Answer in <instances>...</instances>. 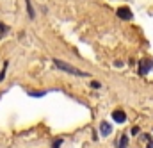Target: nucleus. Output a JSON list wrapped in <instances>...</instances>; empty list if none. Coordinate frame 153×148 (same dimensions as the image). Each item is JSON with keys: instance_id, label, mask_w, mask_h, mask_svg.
Segmentation results:
<instances>
[{"instance_id": "9d476101", "label": "nucleus", "mask_w": 153, "mask_h": 148, "mask_svg": "<svg viewBox=\"0 0 153 148\" xmlns=\"http://www.w3.org/2000/svg\"><path fill=\"white\" fill-rule=\"evenodd\" d=\"M91 86H93V87H100V82H96V80H93V82H91Z\"/></svg>"}, {"instance_id": "f03ea898", "label": "nucleus", "mask_w": 153, "mask_h": 148, "mask_svg": "<svg viewBox=\"0 0 153 148\" xmlns=\"http://www.w3.org/2000/svg\"><path fill=\"white\" fill-rule=\"evenodd\" d=\"M139 145H141V148H153V139L148 134H141L139 136Z\"/></svg>"}, {"instance_id": "7ed1b4c3", "label": "nucleus", "mask_w": 153, "mask_h": 148, "mask_svg": "<svg viewBox=\"0 0 153 148\" xmlns=\"http://www.w3.org/2000/svg\"><path fill=\"white\" fill-rule=\"evenodd\" d=\"M152 64H153L152 59H144V61H141V66H143V68H139V72H141L143 75H146L150 70H152Z\"/></svg>"}, {"instance_id": "f257e3e1", "label": "nucleus", "mask_w": 153, "mask_h": 148, "mask_svg": "<svg viewBox=\"0 0 153 148\" xmlns=\"http://www.w3.org/2000/svg\"><path fill=\"white\" fill-rule=\"evenodd\" d=\"M53 66L59 68V70H62V72H66V73H70V75H75V77H87L85 72L78 70V68L68 64V63H64V61H59V59H53Z\"/></svg>"}, {"instance_id": "39448f33", "label": "nucleus", "mask_w": 153, "mask_h": 148, "mask_svg": "<svg viewBox=\"0 0 153 148\" xmlns=\"http://www.w3.org/2000/svg\"><path fill=\"white\" fill-rule=\"evenodd\" d=\"M100 132H102V136H109L112 132V125L107 123V121H102L100 123Z\"/></svg>"}, {"instance_id": "423d86ee", "label": "nucleus", "mask_w": 153, "mask_h": 148, "mask_svg": "<svg viewBox=\"0 0 153 148\" xmlns=\"http://www.w3.org/2000/svg\"><path fill=\"white\" fill-rule=\"evenodd\" d=\"M117 16H119L121 20H130V18H132V13H130V9L121 7V9H117Z\"/></svg>"}, {"instance_id": "6e6552de", "label": "nucleus", "mask_w": 153, "mask_h": 148, "mask_svg": "<svg viewBox=\"0 0 153 148\" xmlns=\"http://www.w3.org/2000/svg\"><path fill=\"white\" fill-rule=\"evenodd\" d=\"M25 2H27V9H29V16L34 18V11H32V7H30V0H25Z\"/></svg>"}, {"instance_id": "0eeeda50", "label": "nucleus", "mask_w": 153, "mask_h": 148, "mask_svg": "<svg viewBox=\"0 0 153 148\" xmlns=\"http://www.w3.org/2000/svg\"><path fill=\"white\" fill-rule=\"evenodd\" d=\"M128 147V136L126 134H121L119 141H117V148H126Z\"/></svg>"}, {"instance_id": "1a4fd4ad", "label": "nucleus", "mask_w": 153, "mask_h": 148, "mask_svg": "<svg viewBox=\"0 0 153 148\" xmlns=\"http://www.w3.org/2000/svg\"><path fill=\"white\" fill-rule=\"evenodd\" d=\"M61 143H62V139H59V141H55V143H53V148H59V147H61Z\"/></svg>"}, {"instance_id": "20e7f679", "label": "nucleus", "mask_w": 153, "mask_h": 148, "mask_svg": "<svg viewBox=\"0 0 153 148\" xmlns=\"http://www.w3.org/2000/svg\"><path fill=\"white\" fill-rule=\"evenodd\" d=\"M112 120H114L116 123H125L126 121V114L123 111H114L112 112Z\"/></svg>"}]
</instances>
